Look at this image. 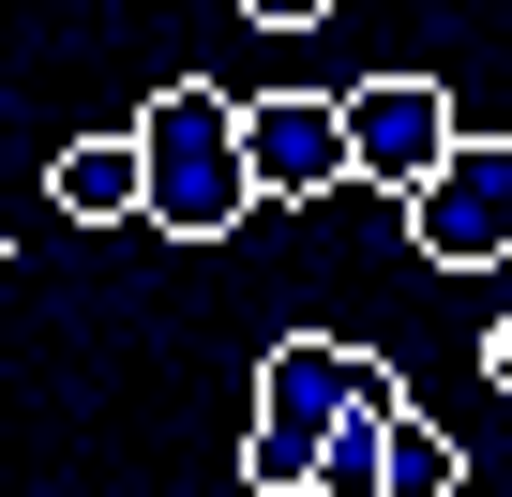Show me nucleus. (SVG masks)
Returning <instances> with one entry per match:
<instances>
[{
    "instance_id": "1",
    "label": "nucleus",
    "mask_w": 512,
    "mask_h": 497,
    "mask_svg": "<svg viewBox=\"0 0 512 497\" xmlns=\"http://www.w3.org/2000/svg\"><path fill=\"white\" fill-rule=\"evenodd\" d=\"M407 377L377 362V347H347V332H287L272 362H256V437H241V482L256 497H317V452H332V422H362V407H392Z\"/></svg>"
},
{
    "instance_id": "2",
    "label": "nucleus",
    "mask_w": 512,
    "mask_h": 497,
    "mask_svg": "<svg viewBox=\"0 0 512 497\" xmlns=\"http://www.w3.org/2000/svg\"><path fill=\"white\" fill-rule=\"evenodd\" d=\"M121 136H136V226H166V241H226V226L256 211V181H241V106H226V91L166 76Z\"/></svg>"
},
{
    "instance_id": "4",
    "label": "nucleus",
    "mask_w": 512,
    "mask_h": 497,
    "mask_svg": "<svg viewBox=\"0 0 512 497\" xmlns=\"http://www.w3.org/2000/svg\"><path fill=\"white\" fill-rule=\"evenodd\" d=\"M241 181H256V211L272 196H332L347 181V106L332 91H256L241 106Z\"/></svg>"
},
{
    "instance_id": "3",
    "label": "nucleus",
    "mask_w": 512,
    "mask_h": 497,
    "mask_svg": "<svg viewBox=\"0 0 512 497\" xmlns=\"http://www.w3.org/2000/svg\"><path fill=\"white\" fill-rule=\"evenodd\" d=\"M407 241H422L437 272H497L512 257V136H467L452 121V151L407 181Z\"/></svg>"
},
{
    "instance_id": "7",
    "label": "nucleus",
    "mask_w": 512,
    "mask_h": 497,
    "mask_svg": "<svg viewBox=\"0 0 512 497\" xmlns=\"http://www.w3.org/2000/svg\"><path fill=\"white\" fill-rule=\"evenodd\" d=\"M377 482H392V497H452V437H437L407 392L377 407Z\"/></svg>"
},
{
    "instance_id": "6",
    "label": "nucleus",
    "mask_w": 512,
    "mask_h": 497,
    "mask_svg": "<svg viewBox=\"0 0 512 497\" xmlns=\"http://www.w3.org/2000/svg\"><path fill=\"white\" fill-rule=\"evenodd\" d=\"M46 196H61L76 226H121V211H136V136H76V151L46 166Z\"/></svg>"
},
{
    "instance_id": "10",
    "label": "nucleus",
    "mask_w": 512,
    "mask_h": 497,
    "mask_svg": "<svg viewBox=\"0 0 512 497\" xmlns=\"http://www.w3.org/2000/svg\"><path fill=\"white\" fill-rule=\"evenodd\" d=\"M0 272H16V241H0Z\"/></svg>"
},
{
    "instance_id": "8",
    "label": "nucleus",
    "mask_w": 512,
    "mask_h": 497,
    "mask_svg": "<svg viewBox=\"0 0 512 497\" xmlns=\"http://www.w3.org/2000/svg\"><path fill=\"white\" fill-rule=\"evenodd\" d=\"M241 16H256V31L287 46V31H317V16H332V0H241Z\"/></svg>"
},
{
    "instance_id": "9",
    "label": "nucleus",
    "mask_w": 512,
    "mask_h": 497,
    "mask_svg": "<svg viewBox=\"0 0 512 497\" xmlns=\"http://www.w3.org/2000/svg\"><path fill=\"white\" fill-rule=\"evenodd\" d=\"M482 392H512V317H482Z\"/></svg>"
},
{
    "instance_id": "5",
    "label": "nucleus",
    "mask_w": 512,
    "mask_h": 497,
    "mask_svg": "<svg viewBox=\"0 0 512 497\" xmlns=\"http://www.w3.org/2000/svg\"><path fill=\"white\" fill-rule=\"evenodd\" d=\"M332 106H347V181H392V196H407V181L452 151V91H437V76H362V91H332Z\"/></svg>"
}]
</instances>
